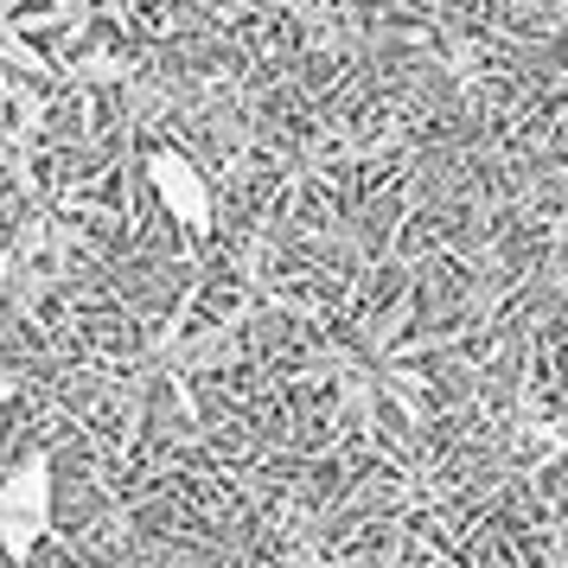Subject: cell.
<instances>
[{
    "label": "cell",
    "mask_w": 568,
    "mask_h": 568,
    "mask_svg": "<svg viewBox=\"0 0 568 568\" xmlns=\"http://www.w3.org/2000/svg\"><path fill=\"white\" fill-rule=\"evenodd\" d=\"M52 530V454H27L0 479V549L32 562V549Z\"/></svg>",
    "instance_id": "1"
},
{
    "label": "cell",
    "mask_w": 568,
    "mask_h": 568,
    "mask_svg": "<svg viewBox=\"0 0 568 568\" xmlns=\"http://www.w3.org/2000/svg\"><path fill=\"white\" fill-rule=\"evenodd\" d=\"M148 180H154V199L166 205V217H173L180 231H211V185L185 154L154 148V154H148Z\"/></svg>",
    "instance_id": "2"
},
{
    "label": "cell",
    "mask_w": 568,
    "mask_h": 568,
    "mask_svg": "<svg viewBox=\"0 0 568 568\" xmlns=\"http://www.w3.org/2000/svg\"><path fill=\"white\" fill-rule=\"evenodd\" d=\"M13 389H20V377H13V371H0V403H7Z\"/></svg>",
    "instance_id": "3"
},
{
    "label": "cell",
    "mask_w": 568,
    "mask_h": 568,
    "mask_svg": "<svg viewBox=\"0 0 568 568\" xmlns=\"http://www.w3.org/2000/svg\"><path fill=\"white\" fill-rule=\"evenodd\" d=\"M0 282H7V275H0Z\"/></svg>",
    "instance_id": "4"
}]
</instances>
